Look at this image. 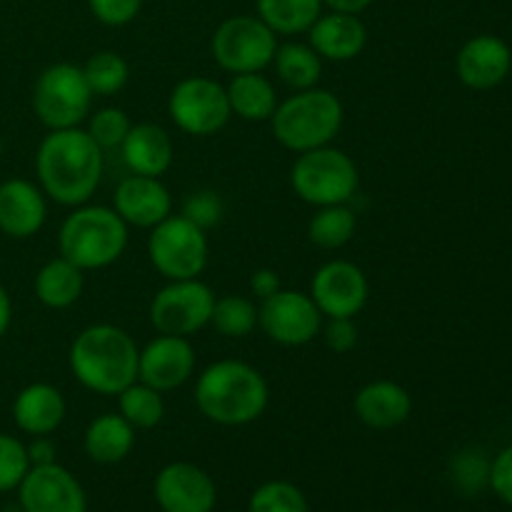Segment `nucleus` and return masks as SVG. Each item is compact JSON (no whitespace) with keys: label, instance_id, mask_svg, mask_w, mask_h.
I'll return each mask as SVG.
<instances>
[{"label":"nucleus","instance_id":"nucleus-1","mask_svg":"<svg viewBox=\"0 0 512 512\" xmlns=\"http://www.w3.org/2000/svg\"><path fill=\"white\" fill-rule=\"evenodd\" d=\"M35 175L45 198L78 208L103 180V150L83 128L50 130L35 153Z\"/></svg>","mask_w":512,"mask_h":512},{"label":"nucleus","instance_id":"nucleus-2","mask_svg":"<svg viewBox=\"0 0 512 512\" xmlns=\"http://www.w3.org/2000/svg\"><path fill=\"white\" fill-rule=\"evenodd\" d=\"M268 403L270 390L263 373L243 360H218L208 365L195 383L200 415L223 428L255 423Z\"/></svg>","mask_w":512,"mask_h":512},{"label":"nucleus","instance_id":"nucleus-3","mask_svg":"<svg viewBox=\"0 0 512 512\" xmlns=\"http://www.w3.org/2000/svg\"><path fill=\"white\" fill-rule=\"evenodd\" d=\"M140 348L123 328L90 325L75 335L68 363L75 380L98 395H118L138 380Z\"/></svg>","mask_w":512,"mask_h":512},{"label":"nucleus","instance_id":"nucleus-4","mask_svg":"<svg viewBox=\"0 0 512 512\" xmlns=\"http://www.w3.org/2000/svg\"><path fill=\"white\" fill-rule=\"evenodd\" d=\"M343 120L345 110L338 95L315 85L280 100L270 125L275 140L300 155L333 143L343 128Z\"/></svg>","mask_w":512,"mask_h":512},{"label":"nucleus","instance_id":"nucleus-5","mask_svg":"<svg viewBox=\"0 0 512 512\" xmlns=\"http://www.w3.org/2000/svg\"><path fill=\"white\" fill-rule=\"evenodd\" d=\"M58 248L80 270H103L128 248V225L108 205H78L58 230Z\"/></svg>","mask_w":512,"mask_h":512},{"label":"nucleus","instance_id":"nucleus-6","mask_svg":"<svg viewBox=\"0 0 512 512\" xmlns=\"http://www.w3.org/2000/svg\"><path fill=\"white\" fill-rule=\"evenodd\" d=\"M290 185L303 203L315 208L348 203L360 185L358 165L343 150L323 145L295 158Z\"/></svg>","mask_w":512,"mask_h":512},{"label":"nucleus","instance_id":"nucleus-7","mask_svg":"<svg viewBox=\"0 0 512 512\" xmlns=\"http://www.w3.org/2000/svg\"><path fill=\"white\" fill-rule=\"evenodd\" d=\"M93 98L83 68L73 63L48 65L33 85V110L48 130L80 128L88 120Z\"/></svg>","mask_w":512,"mask_h":512},{"label":"nucleus","instance_id":"nucleus-8","mask_svg":"<svg viewBox=\"0 0 512 512\" xmlns=\"http://www.w3.org/2000/svg\"><path fill=\"white\" fill-rule=\"evenodd\" d=\"M208 233L185 215H168L150 230L148 258L165 280L198 278L208 265Z\"/></svg>","mask_w":512,"mask_h":512},{"label":"nucleus","instance_id":"nucleus-9","mask_svg":"<svg viewBox=\"0 0 512 512\" xmlns=\"http://www.w3.org/2000/svg\"><path fill=\"white\" fill-rule=\"evenodd\" d=\"M278 35L258 15H233L223 20L210 40L215 63L230 75L263 73L273 65Z\"/></svg>","mask_w":512,"mask_h":512},{"label":"nucleus","instance_id":"nucleus-10","mask_svg":"<svg viewBox=\"0 0 512 512\" xmlns=\"http://www.w3.org/2000/svg\"><path fill=\"white\" fill-rule=\"evenodd\" d=\"M215 293L203 280H168L150 300V323L160 335L190 338L210 325Z\"/></svg>","mask_w":512,"mask_h":512},{"label":"nucleus","instance_id":"nucleus-11","mask_svg":"<svg viewBox=\"0 0 512 512\" xmlns=\"http://www.w3.org/2000/svg\"><path fill=\"white\" fill-rule=\"evenodd\" d=\"M170 120L178 125L183 133L195 138H208L223 130L228 120L233 118L228 103V90L218 80L193 75L185 78L170 90L168 98Z\"/></svg>","mask_w":512,"mask_h":512},{"label":"nucleus","instance_id":"nucleus-12","mask_svg":"<svg viewBox=\"0 0 512 512\" xmlns=\"http://www.w3.org/2000/svg\"><path fill=\"white\" fill-rule=\"evenodd\" d=\"M258 325L273 343L283 348H300L313 343L323 330V313L310 293L280 288L270 298L260 300Z\"/></svg>","mask_w":512,"mask_h":512},{"label":"nucleus","instance_id":"nucleus-13","mask_svg":"<svg viewBox=\"0 0 512 512\" xmlns=\"http://www.w3.org/2000/svg\"><path fill=\"white\" fill-rule=\"evenodd\" d=\"M368 295V278L350 260H330L310 280V298L323 318H355L368 303Z\"/></svg>","mask_w":512,"mask_h":512},{"label":"nucleus","instance_id":"nucleus-14","mask_svg":"<svg viewBox=\"0 0 512 512\" xmlns=\"http://www.w3.org/2000/svg\"><path fill=\"white\" fill-rule=\"evenodd\" d=\"M20 512H85L88 498L68 468L58 463L33 465L18 485Z\"/></svg>","mask_w":512,"mask_h":512},{"label":"nucleus","instance_id":"nucleus-15","mask_svg":"<svg viewBox=\"0 0 512 512\" xmlns=\"http://www.w3.org/2000/svg\"><path fill=\"white\" fill-rule=\"evenodd\" d=\"M155 503L163 512H213L218 505L215 480L195 463H168L153 483Z\"/></svg>","mask_w":512,"mask_h":512},{"label":"nucleus","instance_id":"nucleus-16","mask_svg":"<svg viewBox=\"0 0 512 512\" xmlns=\"http://www.w3.org/2000/svg\"><path fill=\"white\" fill-rule=\"evenodd\" d=\"M195 373V348L188 338L180 335H158L140 350L138 360V380L170 393L178 390L193 378Z\"/></svg>","mask_w":512,"mask_h":512},{"label":"nucleus","instance_id":"nucleus-17","mask_svg":"<svg viewBox=\"0 0 512 512\" xmlns=\"http://www.w3.org/2000/svg\"><path fill=\"white\" fill-rule=\"evenodd\" d=\"M113 210L128 228L135 225V228L153 230L168 215H173V195L160 178L130 173L115 188Z\"/></svg>","mask_w":512,"mask_h":512},{"label":"nucleus","instance_id":"nucleus-18","mask_svg":"<svg viewBox=\"0 0 512 512\" xmlns=\"http://www.w3.org/2000/svg\"><path fill=\"white\" fill-rule=\"evenodd\" d=\"M455 70L465 88L470 90H493L512 70V50L498 35H475L460 48L455 58Z\"/></svg>","mask_w":512,"mask_h":512},{"label":"nucleus","instance_id":"nucleus-19","mask_svg":"<svg viewBox=\"0 0 512 512\" xmlns=\"http://www.w3.org/2000/svg\"><path fill=\"white\" fill-rule=\"evenodd\" d=\"M48 220V198L40 185L25 178L0 183V233L13 240H28Z\"/></svg>","mask_w":512,"mask_h":512},{"label":"nucleus","instance_id":"nucleus-20","mask_svg":"<svg viewBox=\"0 0 512 512\" xmlns=\"http://www.w3.org/2000/svg\"><path fill=\"white\" fill-rule=\"evenodd\" d=\"M308 43L323 60L333 63H348L355 60L365 50L368 43V30L358 15L335 13L320 15L308 30Z\"/></svg>","mask_w":512,"mask_h":512},{"label":"nucleus","instance_id":"nucleus-21","mask_svg":"<svg viewBox=\"0 0 512 512\" xmlns=\"http://www.w3.org/2000/svg\"><path fill=\"white\" fill-rule=\"evenodd\" d=\"M353 410L363 425L373 430H393L413 415V398L393 380H373L363 385L353 400Z\"/></svg>","mask_w":512,"mask_h":512},{"label":"nucleus","instance_id":"nucleus-22","mask_svg":"<svg viewBox=\"0 0 512 512\" xmlns=\"http://www.w3.org/2000/svg\"><path fill=\"white\" fill-rule=\"evenodd\" d=\"M65 415H68V403L63 393L50 383L25 385L13 400L15 425L33 438L53 435L63 425Z\"/></svg>","mask_w":512,"mask_h":512},{"label":"nucleus","instance_id":"nucleus-23","mask_svg":"<svg viewBox=\"0 0 512 512\" xmlns=\"http://www.w3.org/2000/svg\"><path fill=\"white\" fill-rule=\"evenodd\" d=\"M125 165L135 175H150L160 178L170 170L175 158L173 138L168 130L155 123H138L130 128L128 138L120 145Z\"/></svg>","mask_w":512,"mask_h":512},{"label":"nucleus","instance_id":"nucleus-24","mask_svg":"<svg viewBox=\"0 0 512 512\" xmlns=\"http://www.w3.org/2000/svg\"><path fill=\"white\" fill-rule=\"evenodd\" d=\"M135 445V428L120 413H105L90 420L85 428L83 448L93 463L118 465L130 455Z\"/></svg>","mask_w":512,"mask_h":512},{"label":"nucleus","instance_id":"nucleus-25","mask_svg":"<svg viewBox=\"0 0 512 512\" xmlns=\"http://www.w3.org/2000/svg\"><path fill=\"white\" fill-rule=\"evenodd\" d=\"M225 90H228L230 113L238 115L240 120H248V123L270 120L280 103L278 90L263 73L233 75Z\"/></svg>","mask_w":512,"mask_h":512},{"label":"nucleus","instance_id":"nucleus-26","mask_svg":"<svg viewBox=\"0 0 512 512\" xmlns=\"http://www.w3.org/2000/svg\"><path fill=\"white\" fill-rule=\"evenodd\" d=\"M33 288L40 305H45L50 310H68L83 295L85 275L78 265H73L63 255H58V258L48 260L38 270Z\"/></svg>","mask_w":512,"mask_h":512},{"label":"nucleus","instance_id":"nucleus-27","mask_svg":"<svg viewBox=\"0 0 512 512\" xmlns=\"http://www.w3.org/2000/svg\"><path fill=\"white\" fill-rule=\"evenodd\" d=\"M273 65L278 78L293 93L315 88L320 83V75H323V58L310 48V43H298V40L278 45Z\"/></svg>","mask_w":512,"mask_h":512},{"label":"nucleus","instance_id":"nucleus-28","mask_svg":"<svg viewBox=\"0 0 512 512\" xmlns=\"http://www.w3.org/2000/svg\"><path fill=\"white\" fill-rule=\"evenodd\" d=\"M255 8L275 35H300L323 15V0H255Z\"/></svg>","mask_w":512,"mask_h":512},{"label":"nucleus","instance_id":"nucleus-29","mask_svg":"<svg viewBox=\"0 0 512 512\" xmlns=\"http://www.w3.org/2000/svg\"><path fill=\"white\" fill-rule=\"evenodd\" d=\"M355 230H358V215L353 208H348V203L325 205L310 218L308 238L318 248L338 250L353 240Z\"/></svg>","mask_w":512,"mask_h":512},{"label":"nucleus","instance_id":"nucleus-30","mask_svg":"<svg viewBox=\"0 0 512 512\" xmlns=\"http://www.w3.org/2000/svg\"><path fill=\"white\" fill-rule=\"evenodd\" d=\"M118 398V413L133 425L135 430H153L163 423L165 418V400L163 393L150 385L135 380L133 385L115 395Z\"/></svg>","mask_w":512,"mask_h":512},{"label":"nucleus","instance_id":"nucleus-31","mask_svg":"<svg viewBox=\"0 0 512 512\" xmlns=\"http://www.w3.org/2000/svg\"><path fill=\"white\" fill-rule=\"evenodd\" d=\"M210 325L225 338H245L258 328V305L245 295H223L215 298Z\"/></svg>","mask_w":512,"mask_h":512},{"label":"nucleus","instance_id":"nucleus-32","mask_svg":"<svg viewBox=\"0 0 512 512\" xmlns=\"http://www.w3.org/2000/svg\"><path fill=\"white\" fill-rule=\"evenodd\" d=\"M83 68L85 80H88L93 95H115L128 85L130 65L128 60L113 50H100L85 60Z\"/></svg>","mask_w":512,"mask_h":512},{"label":"nucleus","instance_id":"nucleus-33","mask_svg":"<svg viewBox=\"0 0 512 512\" xmlns=\"http://www.w3.org/2000/svg\"><path fill=\"white\" fill-rule=\"evenodd\" d=\"M248 512H310L308 498L288 480H268L253 490Z\"/></svg>","mask_w":512,"mask_h":512},{"label":"nucleus","instance_id":"nucleus-34","mask_svg":"<svg viewBox=\"0 0 512 512\" xmlns=\"http://www.w3.org/2000/svg\"><path fill=\"white\" fill-rule=\"evenodd\" d=\"M130 123L128 113L123 108H100L95 113H90L88 120V135L98 143V148L103 150H113L123 145V140L128 138Z\"/></svg>","mask_w":512,"mask_h":512},{"label":"nucleus","instance_id":"nucleus-35","mask_svg":"<svg viewBox=\"0 0 512 512\" xmlns=\"http://www.w3.org/2000/svg\"><path fill=\"white\" fill-rule=\"evenodd\" d=\"M28 470V448L18 438H13V435L0 433V493L18 490Z\"/></svg>","mask_w":512,"mask_h":512},{"label":"nucleus","instance_id":"nucleus-36","mask_svg":"<svg viewBox=\"0 0 512 512\" xmlns=\"http://www.w3.org/2000/svg\"><path fill=\"white\" fill-rule=\"evenodd\" d=\"M453 478L463 493H480L490 483V463L478 450H465L453 460Z\"/></svg>","mask_w":512,"mask_h":512},{"label":"nucleus","instance_id":"nucleus-37","mask_svg":"<svg viewBox=\"0 0 512 512\" xmlns=\"http://www.w3.org/2000/svg\"><path fill=\"white\" fill-rule=\"evenodd\" d=\"M188 220H193L198 228H203L208 233L210 228L223 220L225 215V203L215 190H198V193H190L183 203V213Z\"/></svg>","mask_w":512,"mask_h":512},{"label":"nucleus","instance_id":"nucleus-38","mask_svg":"<svg viewBox=\"0 0 512 512\" xmlns=\"http://www.w3.org/2000/svg\"><path fill=\"white\" fill-rule=\"evenodd\" d=\"M88 8L98 23L108 28H123L138 18L143 0H88Z\"/></svg>","mask_w":512,"mask_h":512},{"label":"nucleus","instance_id":"nucleus-39","mask_svg":"<svg viewBox=\"0 0 512 512\" xmlns=\"http://www.w3.org/2000/svg\"><path fill=\"white\" fill-rule=\"evenodd\" d=\"M323 338L325 345H328L333 353H350V350L358 345V325H355V318H328Z\"/></svg>","mask_w":512,"mask_h":512},{"label":"nucleus","instance_id":"nucleus-40","mask_svg":"<svg viewBox=\"0 0 512 512\" xmlns=\"http://www.w3.org/2000/svg\"><path fill=\"white\" fill-rule=\"evenodd\" d=\"M490 488L495 490L503 503L512 505V445L500 450L495 460L490 463Z\"/></svg>","mask_w":512,"mask_h":512},{"label":"nucleus","instance_id":"nucleus-41","mask_svg":"<svg viewBox=\"0 0 512 512\" xmlns=\"http://www.w3.org/2000/svg\"><path fill=\"white\" fill-rule=\"evenodd\" d=\"M278 290H280V278L275 270L260 268L250 275V293H253L258 300L270 298V295L278 293Z\"/></svg>","mask_w":512,"mask_h":512},{"label":"nucleus","instance_id":"nucleus-42","mask_svg":"<svg viewBox=\"0 0 512 512\" xmlns=\"http://www.w3.org/2000/svg\"><path fill=\"white\" fill-rule=\"evenodd\" d=\"M25 448H28L30 468H33V465L55 463V445L48 435H38V438H35L30 445H25Z\"/></svg>","mask_w":512,"mask_h":512},{"label":"nucleus","instance_id":"nucleus-43","mask_svg":"<svg viewBox=\"0 0 512 512\" xmlns=\"http://www.w3.org/2000/svg\"><path fill=\"white\" fill-rule=\"evenodd\" d=\"M323 5H328L335 13H350L360 15L363 10H368L373 5V0H323Z\"/></svg>","mask_w":512,"mask_h":512},{"label":"nucleus","instance_id":"nucleus-44","mask_svg":"<svg viewBox=\"0 0 512 512\" xmlns=\"http://www.w3.org/2000/svg\"><path fill=\"white\" fill-rule=\"evenodd\" d=\"M10 323H13V300H10L8 288L0 283V340L10 330Z\"/></svg>","mask_w":512,"mask_h":512},{"label":"nucleus","instance_id":"nucleus-45","mask_svg":"<svg viewBox=\"0 0 512 512\" xmlns=\"http://www.w3.org/2000/svg\"><path fill=\"white\" fill-rule=\"evenodd\" d=\"M3 150H5V145H3V138H0V158H3Z\"/></svg>","mask_w":512,"mask_h":512}]
</instances>
